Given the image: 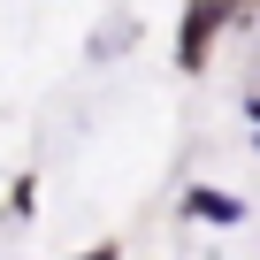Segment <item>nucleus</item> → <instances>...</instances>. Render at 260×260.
<instances>
[{"instance_id": "obj_1", "label": "nucleus", "mask_w": 260, "mask_h": 260, "mask_svg": "<svg viewBox=\"0 0 260 260\" xmlns=\"http://www.w3.org/2000/svg\"><path fill=\"white\" fill-rule=\"evenodd\" d=\"M184 214H191V222H237V214H245V199H237V191H222V184H199V191L184 199Z\"/></svg>"}, {"instance_id": "obj_2", "label": "nucleus", "mask_w": 260, "mask_h": 260, "mask_svg": "<svg viewBox=\"0 0 260 260\" xmlns=\"http://www.w3.org/2000/svg\"><path fill=\"white\" fill-rule=\"evenodd\" d=\"M214 16H222L214 0H199V8H191V23H184V69L207 61V31H214Z\"/></svg>"}]
</instances>
